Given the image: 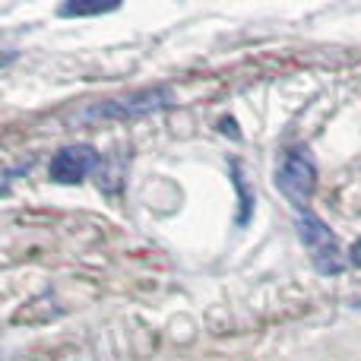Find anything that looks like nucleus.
Listing matches in <instances>:
<instances>
[{
    "label": "nucleus",
    "instance_id": "nucleus-6",
    "mask_svg": "<svg viewBox=\"0 0 361 361\" xmlns=\"http://www.w3.org/2000/svg\"><path fill=\"white\" fill-rule=\"evenodd\" d=\"M231 178H235L238 200H241V212H238L235 222H238V225H247V219H250V206H254V200H250L247 187H244V178H241V169H238V165H231Z\"/></svg>",
    "mask_w": 361,
    "mask_h": 361
},
{
    "label": "nucleus",
    "instance_id": "nucleus-3",
    "mask_svg": "<svg viewBox=\"0 0 361 361\" xmlns=\"http://www.w3.org/2000/svg\"><path fill=\"white\" fill-rule=\"evenodd\" d=\"M175 102L169 86H152L140 89V92H127L121 99H105L89 105L86 111H80V121H127V118H143V114L162 111Z\"/></svg>",
    "mask_w": 361,
    "mask_h": 361
},
{
    "label": "nucleus",
    "instance_id": "nucleus-8",
    "mask_svg": "<svg viewBox=\"0 0 361 361\" xmlns=\"http://www.w3.org/2000/svg\"><path fill=\"white\" fill-rule=\"evenodd\" d=\"M355 307H361V301H355Z\"/></svg>",
    "mask_w": 361,
    "mask_h": 361
},
{
    "label": "nucleus",
    "instance_id": "nucleus-7",
    "mask_svg": "<svg viewBox=\"0 0 361 361\" xmlns=\"http://www.w3.org/2000/svg\"><path fill=\"white\" fill-rule=\"evenodd\" d=\"M349 263H352L355 269H361V238L349 247Z\"/></svg>",
    "mask_w": 361,
    "mask_h": 361
},
{
    "label": "nucleus",
    "instance_id": "nucleus-4",
    "mask_svg": "<svg viewBox=\"0 0 361 361\" xmlns=\"http://www.w3.org/2000/svg\"><path fill=\"white\" fill-rule=\"evenodd\" d=\"M92 169H99V152L92 146L80 143V146H63L61 152H54L48 175L57 184H80Z\"/></svg>",
    "mask_w": 361,
    "mask_h": 361
},
{
    "label": "nucleus",
    "instance_id": "nucleus-5",
    "mask_svg": "<svg viewBox=\"0 0 361 361\" xmlns=\"http://www.w3.org/2000/svg\"><path fill=\"white\" fill-rule=\"evenodd\" d=\"M118 10V4H63L61 16H99V13H111Z\"/></svg>",
    "mask_w": 361,
    "mask_h": 361
},
{
    "label": "nucleus",
    "instance_id": "nucleus-1",
    "mask_svg": "<svg viewBox=\"0 0 361 361\" xmlns=\"http://www.w3.org/2000/svg\"><path fill=\"white\" fill-rule=\"evenodd\" d=\"M295 228H298V238H301V244H305V250L311 254V263L317 273H324V276L343 273L345 263H349V254L339 250L336 235L330 231V225H326L324 219L314 216L311 209H305L295 216Z\"/></svg>",
    "mask_w": 361,
    "mask_h": 361
},
{
    "label": "nucleus",
    "instance_id": "nucleus-2",
    "mask_svg": "<svg viewBox=\"0 0 361 361\" xmlns=\"http://www.w3.org/2000/svg\"><path fill=\"white\" fill-rule=\"evenodd\" d=\"M276 190L295 206V212H305L307 203L314 197V187H317V165H314L311 152L295 146L286 149L276 165Z\"/></svg>",
    "mask_w": 361,
    "mask_h": 361
}]
</instances>
